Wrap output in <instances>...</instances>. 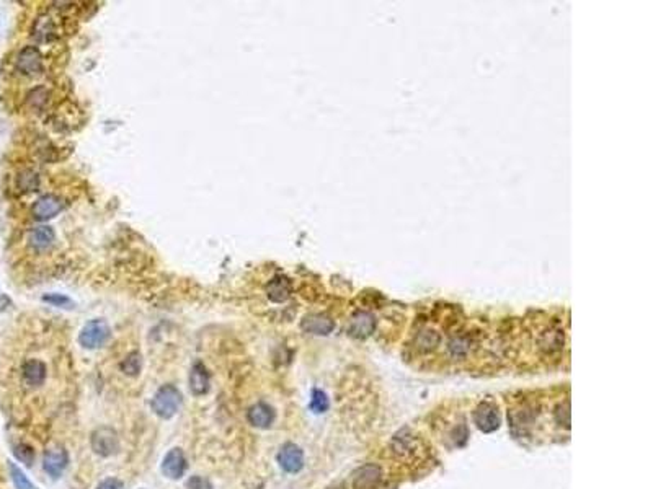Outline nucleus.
Returning <instances> with one entry per match:
<instances>
[{
	"instance_id": "nucleus-1",
	"label": "nucleus",
	"mask_w": 653,
	"mask_h": 489,
	"mask_svg": "<svg viewBox=\"0 0 653 489\" xmlns=\"http://www.w3.org/2000/svg\"><path fill=\"white\" fill-rule=\"evenodd\" d=\"M181 403H184V396L175 385H162L154 395L150 406L159 418L170 419L178 413Z\"/></svg>"
},
{
	"instance_id": "nucleus-2",
	"label": "nucleus",
	"mask_w": 653,
	"mask_h": 489,
	"mask_svg": "<svg viewBox=\"0 0 653 489\" xmlns=\"http://www.w3.org/2000/svg\"><path fill=\"white\" fill-rule=\"evenodd\" d=\"M90 447L95 454L107 459V456H113L120 452V437L113 427H97L90 436Z\"/></svg>"
},
{
	"instance_id": "nucleus-3",
	"label": "nucleus",
	"mask_w": 653,
	"mask_h": 489,
	"mask_svg": "<svg viewBox=\"0 0 653 489\" xmlns=\"http://www.w3.org/2000/svg\"><path fill=\"white\" fill-rule=\"evenodd\" d=\"M109 335H111V330H109L108 323L105 320L97 318L82 328L79 342L85 349H98L109 340Z\"/></svg>"
},
{
	"instance_id": "nucleus-4",
	"label": "nucleus",
	"mask_w": 653,
	"mask_h": 489,
	"mask_svg": "<svg viewBox=\"0 0 653 489\" xmlns=\"http://www.w3.org/2000/svg\"><path fill=\"white\" fill-rule=\"evenodd\" d=\"M21 382L30 388H38L46 382L48 365L38 358L25 359L20 365Z\"/></svg>"
},
{
	"instance_id": "nucleus-5",
	"label": "nucleus",
	"mask_w": 653,
	"mask_h": 489,
	"mask_svg": "<svg viewBox=\"0 0 653 489\" xmlns=\"http://www.w3.org/2000/svg\"><path fill=\"white\" fill-rule=\"evenodd\" d=\"M17 71L21 75L35 77L43 72V56L35 46H25L20 53H18L15 61Z\"/></svg>"
},
{
	"instance_id": "nucleus-6",
	"label": "nucleus",
	"mask_w": 653,
	"mask_h": 489,
	"mask_svg": "<svg viewBox=\"0 0 653 489\" xmlns=\"http://www.w3.org/2000/svg\"><path fill=\"white\" fill-rule=\"evenodd\" d=\"M278 463L285 470L286 473H299L304 468V452L301 450L299 445L287 442L278 452Z\"/></svg>"
},
{
	"instance_id": "nucleus-7",
	"label": "nucleus",
	"mask_w": 653,
	"mask_h": 489,
	"mask_svg": "<svg viewBox=\"0 0 653 489\" xmlns=\"http://www.w3.org/2000/svg\"><path fill=\"white\" fill-rule=\"evenodd\" d=\"M474 423L476 426L481 429L482 432H493L500 427V414L499 409L495 408V405L488 403H481L474 411Z\"/></svg>"
},
{
	"instance_id": "nucleus-8",
	"label": "nucleus",
	"mask_w": 653,
	"mask_h": 489,
	"mask_svg": "<svg viewBox=\"0 0 653 489\" xmlns=\"http://www.w3.org/2000/svg\"><path fill=\"white\" fill-rule=\"evenodd\" d=\"M186 467H188V463H186L184 450L175 447V449L168 450V454L163 456L161 470L163 477H167L168 479H180L185 474Z\"/></svg>"
},
{
	"instance_id": "nucleus-9",
	"label": "nucleus",
	"mask_w": 653,
	"mask_h": 489,
	"mask_svg": "<svg viewBox=\"0 0 653 489\" xmlns=\"http://www.w3.org/2000/svg\"><path fill=\"white\" fill-rule=\"evenodd\" d=\"M61 211V198H57V196L54 194H44L33 204V207H31V216H33L35 221H49V219L56 217Z\"/></svg>"
},
{
	"instance_id": "nucleus-10",
	"label": "nucleus",
	"mask_w": 653,
	"mask_h": 489,
	"mask_svg": "<svg viewBox=\"0 0 653 489\" xmlns=\"http://www.w3.org/2000/svg\"><path fill=\"white\" fill-rule=\"evenodd\" d=\"M69 465V455L64 447H54L46 450L43 459V468L51 478H59Z\"/></svg>"
},
{
	"instance_id": "nucleus-11",
	"label": "nucleus",
	"mask_w": 653,
	"mask_h": 489,
	"mask_svg": "<svg viewBox=\"0 0 653 489\" xmlns=\"http://www.w3.org/2000/svg\"><path fill=\"white\" fill-rule=\"evenodd\" d=\"M474 346H476V338L463 331L454 335L447 342V354L453 360H464L472 353Z\"/></svg>"
},
{
	"instance_id": "nucleus-12",
	"label": "nucleus",
	"mask_w": 653,
	"mask_h": 489,
	"mask_svg": "<svg viewBox=\"0 0 653 489\" xmlns=\"http://www.w3.org/2000/svg\"><path fill=\"white\" fill-rule=\"evenodd\" d=\"M188 385H190V391L193 393L195 396H203L209 391L211 377H209L206 365H204L203 362H199V360H196V362L193 364V367H191L190 370Z\"/></svg>"
},
{
	"instance_id": "nucleus-13",
	"label": "nucleus",
	"mask_w": 653,
	"mask_h": 489,
	"mask_svg": "<svg viewBox=\"0 0 653 489\" xmlns=\"http://www.w3.org/2000/svg\"><path fill=\"white\" fill-rule=\"evenodd\" d=\"M333 328H335L333 320L322 313L307 315V317H304L303 322H301V330L309 333V335L327 336L333 331Z\"/></svg>"
},
{
	"instance_id": "nucleus-14",
	"label": "nucleus",
	"mask_w": 653,
	"mask_h": 489,
	"mask_svg": "<svg viewBox=\"0 0 653 489\" xmlns=\"http://www.w3.org/2000/svg\"><path fill=\"white\" fill-rule=\"evenodd\" d=\"M247 421L257 429L271 427V424L275 423V409L269 405L263 403V401H260V403L253 405L252 408L249 409V413H247Z\"/></svg>"
},
{
	"instance_id": "nucleus-15",
	"label": "nucleus",
	"mask_w": 653,
	"mask_h": 489,
	"mask_svg": "<svg viewBox=\"0 0 653 489\" xmlns=\"http://www.w3.org/2000/svg\"><path fill=\"white\" fill-rule=\"evenodd\" d=\"M54 241H56V234H54L53 227H35L28 234V246L36 253H43V251L49 250Z\"/></svg>"
},
{
	"instance_id": "nucleus-16",
	"label": "nucleus",
	"mask_w": 653,
	"mask_h": 489,
	"mask_svg": "<svg viewBox=\"0 0 653 489\" xmlns=\"http://www.w3.org/2000/svg\"><path fill=\"white\" fill-rule=\"evenodd\" d=\"M381 481V468L376 465H364L351 477V486L355 489H373Z\"/></svg>"
},
{
	"instance_id": "nucleus-17",
	"label": "nucleus",
	"mask_w": 653,
	"mask_h": 489,
	"mask_svg": "<svg viewBox=\"0 0 653 489\" xmlns=\"http://www.w3.org/2000/svg\"><path fill=\"white\" fill-rule=\"evenodd\" d=\"M376 330V320L371 313L368 312H358L351 318V324H350V335L358 338V340H364L369 335H373V331Z\"/></svg>"
},
{
	"instance_id": "nucleus-18",
	"label": "nucleus",
	"mask_w": 653,
	"mask_h": 489,
	"mask_svg": "<svg viewBox=\"0 0 653 489\" xmlns=\"http://www.w3.org/2000/svg\"><path fill=\"white\" fill-rule=\"evenodd\" d=\"M291 282L286 276H275L269 281V284L267 287V295L268 299L275 304H283L291 297Z\"/></svg>"
},
{
	"instance_id": "nucleus-19",
	"label": "nucleus",
	"mask_w": 653,
	"mask_h": 489,
	"mask_svg": "<svg viewBox=\"0 0 653 489\" xmlns=\"http://www.w3.org/2000/svg\"><path fill=\"white\" fill-rule=\"evenodd\" d=\"M441 336L435 328L431 326H424L418 331L417 340H415V347L420 353H430V351L435 349V347L440 344Z\"/></svg>"
},
{
	"instance_id": "nucleus-20",
	"label": "nucleus",
	"mask_w": 653,
	"mask_h": 489,
	"mask_svg": "<svg viewBox=\"0 0 653 489\" xmlns=\"http://www.w3.org/2000/svg\"><path fill=\"white\" fill-rule=\"evenodd\" d=\"M120 369L127 377H138L141 373V369H143V356H141L139 351H131V353L121 360Z\"/></svg>"
},
{
	"instance_id": "nucleus-21",
	"label": "nucleus",
	"mask_w": 653,
	"mask_h": 489,
	"mask_svg": "<svg viewBox=\"0 0 653 489\" xmlns=\"http://www.w3.org/2000/svg\"><path fill=\"white\" fill-rule=\"evenodd\" d=\"M53 35H54V23L51 18L39 17L38 20H36L35 28H33L35 39L39 41V43H46V41L53 38Z\"/></svg>"
},
{
	"instance_id": "nucleus-22",
	"label": "nucleus",
	"mask_w": 653,
	"mask_h": 489,
	"mask_svg": "<svg viewBox=\"0 0 653 489\" xmlns=\"http://www.w3.org/2000/svg\"><path fill=\"white\" fill-rule=\"evenodd\" d=\"M17 186H18V190L24 191V193H31V191L38 190L39 176L36 175L33 170L21 172L17 178Z\"/></svg>"
},
{
	"instance_id": "nucleus-23",
	"label": "nucleus",
	"mask_w": 653,
	"mask_h": 489,
	"mask_svg": "<svg viewBox=\"0 0 653 489\" xmlns=\"http://www.w3.org/2000/svg\"><path fill=\"white\" fill-rule=\"evenodd\" d=\"M328 398H327V395H325V391H322V390H319V388H315V390L312 391V398H310V409L314 411V413H317V414H322V413H325V411L328 409Z\"/></svg>"
},
{
	"instance_id": "nucleus-24",
	"label": "nucleus",
	"mask_w": 653,
	"mask_h": 489,
	"mask_svg": "<svg viewBox=\"0 0 653 489\" xmlns=\"http://www.w3.org/2000/svg\"><path fill=\"white\" fill-rule=\"evenodd\" d=\"M10 474H12L13 484H15L17 489H38L33 483L30 481L28 478H26V474L21 472V470L18 468L17 465L10 463Z\"/></svg>"
},
{
	"instance_id": "nucleus-25",
	"label": "nucleus",
	"mask_w": 653,
	"mask_h": 489,
	"mask_svg": "<svg viewBox=\"0 0 653 489\" xmlns=\"http://www.w3.org/2000/svg\"><path fill=\"white\" fill-rule=\"evenodd\" d=\"M13 454H15V456L20 461H24L25 465H33V461H35V450L31 449L30 445H26V444H20V445H17L15 449H13Z\"/></svg>"
},
{
	"instance_id": "nucleus-26",
	"label": "nucleus",
	"mask_w": 653,
	"mask_h": 489,
	"mask_svg": "<svg viewBox=\"0 0 653 489\" xmlns=\"http://www.w3.org/2000/svg\"><path fill=\"white\" fill-rule=\"evenodd\" d=\"M186 489H214L209 479L203 477H191L186 481Z\"/></svg>"
},
{
	"instance_id": "nucleus-27",
	"label": "nucleus",
	"mask_w": 653,
	"mask_h": 489,
	"mask_svg": "<svg viewBox=\"0 0 653 489\" xmlns=\"http://www.w3.org/2000/svg\"><path fill=\"white\" fill-rule=\"evenodd\" d=\"M98 489H126L123 481L118 478H107L98 484Z\"/></svg>"
},
{
	"instance_id": "nucleus-28",
	"label": "nucleus",
	"mask_w": 653,
	"mask_h": 489,
	"mask_svg": "<svg viewBox=\"0 0 653 489\" xmlns=\"http://www.w3.org/2000/svg\"><path fill=\"white\" fill-rule=\"evenodd\" d=\"M44 300H48V302H53V304H56V305H61V304H67V300L66 297H44Z\"/></svg>"
},
{
	"instance_id": "nucleus-29",
	"label": "nucleus",
	"mask_w": 653,
	"mask_h": 489,
	"mask_svg": "<svg viewBox=\"0 0 653 489\" xmlns=\"http://www.w3.org/2000/svg\"><path fill=\"white\" fill-rule=\"evenodd\" d=\"M330 489H343V488H330Z\"/></svg>"
}]
</instances>
